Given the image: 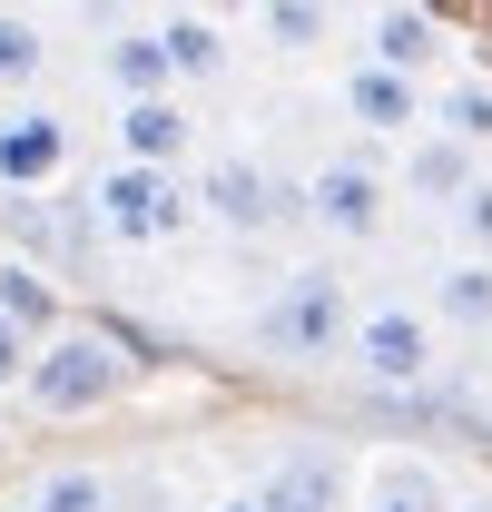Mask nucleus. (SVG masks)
I'll list each match as a JSON object with an SVG mask.
<instances>
[{
	"label": "nucleus",
	"mask_w": 492,
	"mask_h": 512,
	"mask_svg": "<svg viewBox=\"0 0 492 512\" xmlns=\"http://www.w3.org/2000/svg\"><path fill=\"white\" fill-rule=\"evenodd\" d=\"M10 394H20L30 414L69 424V414H99V404L128 394V355H119V335H99V325H60V335L30 345V365H20Z\"/></svg>",
	"instance_id": "nucleus-1"
},
{
	"label": "nucleus",
	"mask_w": 492,
	"mask_h": 512,
	"mask_svg": "<svg viewBox=\"0 0 492 512\" xmlns=\"http://www.w3.org/2000/svg\"><path fill=\"white\" fill-rule=\"evenodd\" d=\"M345 335H355V296H345V276L335 266H296L276 296H266V316H256V345L276 355V365H345Z\"/></svg>",
	"instance_id": "nucleus-2"
},
{
	"label": "nucleus",
	"mask_w": 492,
	"mask_h": 512,
	"mask_svg": "<svg viewBox=\"0 0 492 512\" xmlns=\"http://www.w3.org/2000/svg\"><path fill=\"white\" fill-rule=\"evenodd\" d=\"M345 365L374 384V394H424L433 365H443V325L424 306H355V335H345Z\"/></svg>",
	"instance_id": "nucleus-3"
},
{
	"label": "nucleus",
	"mask_w": 492,
	"mask_h": 512,
	"mask_svg": "<svg viewBox=\"0 0 492 512\" xmlns=\"http://www.w3.org/2000/svg\"><path fill=\"white\" fill-rule=\"evenodd\" d=\"M89 217H99L109 247H168L187 217H197V197H187L178 168H138V158H119V168H99Z\"/></svg>",
	"instance_id": "nucleus-4"
},
{
	"label": "nucleus",
	"mask_w": 492,
	"mask_h": 512,
	"mask_svg": "<svg viewBox=\"0 0 492 512\" xmlns=\"http://www.w3.org/2000/svg\"><path fill=\"white\" fill-rule=\"evenodd\" d=\"M296 207H306L325 237H374V227H384V207H394V178H384L374 158H325Z\"/></svg>",
	"instance_id": "nucleus-5"
},
{
	"label": "nucleus",
	"mask_w": 492,
	"mask_h": 512,
	"mask_svg": "<svg viewBox=\"0 0 492 512\" xmlns=\"http://www.w3.org/2000/svg\"><path fill=\"white\" fill-rule=\"evenodd\" d=\"M256 503L266 512H355V463H345L335 444H286L276 463H266Z\"/></svg>",
	"instance_id": "nucleus-6"
},
{
	"label": "nucleus",
	"mask_w": 492,
	"mask_h": 512,
	"mask_svg": "<svg viewBox=\"0 0 492 512\" xmlns=\"http://www.w3.org/2000/svg\"><path fill=\"white\" fill-rule=\"evenodd\" d=\"M187 197H197V217H217V227H237V237H266V227L286 217V188H276L256 158H207Z\"/></svg>",
	"instance_id": "nucleus-7"
},
{
	"label": "nucleus",
	"mask_w": 492,
	"mask_h": 512,
	"mask_svg": "<svg viewBox=\"0 0 492 512\" xmlns=\"http://www.w3.org/2000/svg\"><path fill=\"white\" fill-rule=\"evenodd\" d=\"M60 168H69V119L40 109V99H10V119H0V188H50Z\"/></svg>",
	"instance_id": "nucleus-8"
},
{
	"label": "nucleus",
	"mask_w": 492,
	"mask_h": 512,
	"mask_svg": "<svg viewBox=\"0 0 492 512\" xmlns=\"http://www.w3.org/2000/svg\"><path fill=\"white\" fill-rule=\"evenodd\" d=\"M119 158H138V168H187L197 158V119H187L178 89L119 99Z\"/></svg>",
	"instance_id": "nucleus-9"
},
{
	"label": "nucleus",
	"mask_w": 492,
	"mask_h": 512,
	"mask_svg": "<svg viewBox=\"0 0 492 512\" xmlns=\"http://www.w3.org/2000/svg\"><path fill=\"white\" fill-rule=\"evenodd\" d=\"M345 119L374 128V138H414V128H424V79L355 60V69H345Z\"/></svg>",
	"instance_id": "nucleus-10"
},
{
	"label": "nucleus",
	"mask_w": 492,
	"mask_h": 512,
	"mask_svg": "<svg viewBox=\"0 0 492 512\" xmlns=\"http://www.w3.org/2000/svg\"><path fill=\"white\" fill-rule=\"evenodd\" d=\"M365 60H374V69H404V79H424V69L443 60V20H433L424 0H374Z\"/></svg>",
	"instance_id": "nucleus-11"
},
{
	"label": "nucleus",
	"mask_w": 492,
	"mask_h": 512,
	"mask_svg": "<svg viewBox=\"0 0 492 512\" xmlns=\"http://www.w3.org/2000/svg\"><path fill=\"white\" fill-rule=\"evenodd\" d=\"M355 512H453V493H443V473L424 453H384L365 473V493H355Z\"/></svg>",
	"instance_id": "nucleus-12"
},
{
	"label": "nucleus",
	"mask_w": 492,
	"mask_h": 512,
	"mask_svg": "<svg viewBox=\"0 0 492 512\" xmlns=\"http://www.w3.org/2000/svg\"><path fill=\"white\" fill-rule=\"evenodd\" d=\"M463 188H473V148H463V138H443V128H414V138H404V197L453 207Z\"/></svg>",
	"instance_id": "nucleus-13"
},
{
	"label": "nucleus",
	"mask_w": 492,
	"mask_h": 512,
	"mask_svg": "<svg viewBox=\"0 0 492 512\" xmlns=\"http://www.w3.org/2000/svg\"><path fill=\"white\" fill-rule=\"evenodd\" d=\"M433 325H453V335H492V256H453L443 276H433Z\"/></svg>",
	"instance_id": "nucleus-14"
},
{
	"label": "nucleus",
	"mask_w": 492,
	"mask_h": 512,
	"mask_svg": "<svg viewBox=\"0 0 492 512\" xmlns=\"http://www.w3.org/2000/svg\"><path fill=\"white\" fill-rule=\"evenodd\" d=\"M99 69H109V89H119V99H148V89H178V79H168V40H158V20H148V30H119Z\"/></svg>",
	"instance_id": "nucleus-15"
},
{
	"label": "nucleus",
	"mask_w": 492,
	"mask_h": 512,
	"mask_svg": "<svg viewBox=\"0 0 492 512\" xmlns=\"http://www.w3.org/2000/svg\"><path fill=\"white\" fill-rule=\"evenodd\" d=\"M158 40H168V79H227V30L217 20L178 10V20H158Z\"/></svg>",
	"instance_id": "nucleus-16"
},
{
	"label": "nucleus",
	"mask_w": 492,
	"mask_h": 512,
	"mask_svg": "<svg viewBox=\"0 0 492 512\" xmlns=\"http://www.w3.org/2000/svg\"><path fill=\"white\" fill-rule=\"evenodd\" d=\"M325 30H335V10H325V0H256V40H266V50H286V60L325 50Z\"/></svg>",
	"instance_id": "nucleus-17"
},
{
	"label": "nucleus",
	"mask_w": 492,
	"mask_h": 512,
	"mask_svg": "<svg viewBox=\"0 0 492 512\" xmlns=\"http://www.w3.org/2000/svg\"><path fill=\"white\" fill-rule=\"evenodd\" d=\"M40 69H50V30H40L30 10H0V89H10V99H30V89H40Z\"/></svg>",
	"instance_id": "nucleus-18"
},
{
	"label": "nucleus",
	"mask_w": 492,
	"mask_h": 512,
	"mask_svg": "<svg viewBox=\"0 0 492 512\" xmlns=\"http://www.w3.org/2000/svg\"><path fill=\"white\" fill-rule=\"evenodd\" d=\"M0 316L20 325L30 345L60 335V296H50V276H40V266H0Z\"/></svg>",
	"instance_id": "nucleus-19"
},
{
	"label": "nucleus",
	"mask_w": 492,
	"mask_h": 512,
	"mask_svg": "<svg viewBox=\"0 0 492 512\" xmlns=\"http://www.w3.org/2000/svg\"><path fill=\"white\" fill-rule=\"evenodd\" d=\"M424 128L463 138V148H483V138H492V79H453V89H443V109H424Z\"/></svg>",
	"instance_id": "nucleus-20"
},
{
	"label": "nucleus",
	"mask_w": 492,
	"mask_h": 512,
	"mask_svg": "<svg viewBox=\"0 0 492 512\" xmlns=\"http://www.w3.org/2000/svg\"><path fill=\"white\" fill-rule=\"evenodd\" d=\"M30 512H109V473H89V463H60V473H40Z\"/></svg>",
	"instance_id": "nucleus-21"
},
{
	"label": "nucleus",
	"mask_w": 492,
	"mask_h": 512,
	"mask_svg": "<svg viewBox=\"0 0 492 512\" xmlns=\"http://www.w3.org/2000/svg\"><path fill=\"white\" fill-rule=\"evenodd\" d=\"M453 237H463V256H492V178L473 168V188L453 197Z\"/></svg>",
	"instance_id": "nucleus-22"
},
{
	"label": "nucleus",
	"mask_w": 492,
	"mask_h": 512,
	"mask_svg": "<svg viewBox=\"0 0 492 512\" xmlns=\"http://www.w3.org/2000/svg\"><path fill=\"white\" fill-rule=\"evenodd\" d=\"M20 365H30V335H20V325L0 316V394H10V384H20Z\"/></svg>",
	"instance_id": "nucleus-23"
},
{
	"label": "nucleus",
	"mask_w": 492,
	"mask_h": 512,
	"mask_svg": "<svg viewBox=\"0 0 492 512\" xmlns=\"http://www.w3.org/2000/svg\"><path fill=\"white\" fill-rule=\"evenodd\" d=\"M246 0H197V20H237Z\"/></svg>",
	"instance_id": "nucleus-24"
},
{
	"label": "nucleus",
	"mask_w": 492,
	"mask_h": 512,
	"mask_svg": "<svg viewBox=\"0 0 492 512\" xmlns=\"http://www.w3.org/2000/svg\"><path fill=\"white\" fill-rule=\"evenodd\" d=\"M217 512H266V503H256V493H227V503H217Z\"/></svg>",
	"instance_id": "nucleus-25"
},
{
	"label": "nucleus",
	"mask_w": 492,
	"mask_h": 512,
	"mask_svg": "<svg viewBox=\"0 0 492 512\" xmlns=\"http://www.w3.org/2000/svg\"><path fill=\"white\" fill-rule=\"evenodd\" d=\"M453 512H492V493H473V503H453Z\"/></svg>",
	"instance_id": "nucleus-26"
},
{
	"label": "nucleus",
	"mask_w": 492,
	"mask_h": 512,
	"mask_svg": "<svg viewBox=\"0 0 492 512\" xmlns=\"http://www.w3.org/2000/svg\"><path fill=\"white\" fill-rule=\"evenodd\" d=\"M0 512H30V503H0Z\"/></svg>",
	"instance_id": "nucleus-27"
},
{
	"label": "nucleus",
	"mask_w": 492,
	"mask_h": 512,
	"mask_svg": "<svg viewBox=\"0 0 492 512\" xmlns=\"http://www.w3.org/2000/svg\"><path fill=\"white\" fill-rule=\"evenodd\" d=\"M325 10H345V0H325Z\"/></svg>",
	"instance_id": "nucleus-28"
}]
</instances>
